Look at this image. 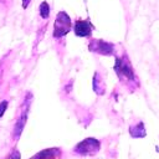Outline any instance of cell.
I'll return each mask as SVG.
<instances>
[{
  "mask_svg": "<svg viewBox=\"0 0 159 159\" xmlns=\"http://www.w3.org/2000/svg\"><path fill=\"white\" fill-rule=\"evenodd\" d=\"M114 71L118 76L119 80L127 81V82H135V75L132 68L129 58L123 55V56H116L114 61Z\"/></svg>",
  "mask_w": 159,
  "mask_h": 159,
  "instance_id": "1",
  "label": "cell"
},
{
  "mask_svg": "<svg viewBox=\"0 0 159 159\" xmlns=\"http://www.w3.org/2000/svg\"><path fill=\"white\" fill-rule=\"evenodd\" d=\"M71 30H72V20H71L70 15L63 10L58 11L56 15L55 22H53V37L62 39Z\"/></svg>",
  "mask_w": 159,
  "mask_h": 159,
  "instance_id": "2",
  "label": "cell"
},
{
  "mask_svg": "<svg viewBox=\"0 0 159 159\" xmlns=\"http://www.w3.org/2000/svg\"><path fill=\"white\" fill-rule=\"evenodd\" d=\"M88 50L103 56H112L116 52L114 43L104 41L102 39H91L88 43Z\"/></svg>",
  "mask_w": 159,
  "mask_h": 159,
  "instance_id": "3",
  "label": "cell"
},
{
  "mask_svg": "<svg viewBox=\"0 0 159 159\" xmlns=\"http://www.w3.org/2000/svg\"><path fill=\"white\" fill-rule=\"evenodd\" d=\"M93 30H94V26L89 19H86V20L77 19L72 25V31L77 37H91Z\"/></svg>",
  "mask_w": 159,
  "mask_h": 159,
  "instance_id": "4",
  "label": "cell"
},
{
  "mask_svg": "<svg viewBox=\"0 0 159 159\" xmlns=\"http://www.w3.org/2000/svg\"><path fill=\"white\" fill-rule=\"evenodd\" d=\"M99 148L101 144L98 140H96L94 138H87L75 147V153H78L81 155H92L97 153Z\"/></svg>",
  "mask_w": 159,
  "mask_h": 159,
  "instance_id": "5",
  "label": "cell"
},
{
  "mask_svg": "<svg viewBox=\"0 0 159 159\" xmlns=\"http://www.w3.org/2000/svg\"><path fill=\"white\" fill-rule=\"evenodd\" d=\"M31 98H32V94L31 93H27L26 98H25V102H24V108L21 111V114L17 119V122L15 123V127H14V137L15 138H19L25 124H26V119H27V112H29V107H30V103H31Z\"/></svg>",
  "mask_w": 159,
  "mask_h": 159,
  "instance_id": "6",
  "label": "cell"
},
{
  "mask_svg": "<svg viewBox=\"0 0 159 159\" xmlns=\"http://www.w3.org/2000/svg\"><path fill=\"white\" fill-rule=\"evenodd\" d=\"M60 157H61V150L58 148H48L41 150L30 159H60Z\"/></svg>",
  "mask_w": 159,
  "mask_h": 159,
  "instance_id": "7",
  "label": "cell"
},
{
  "mask_svg": "<svg viewBox=\"0 0 159 159\" xmlns=\"http://www.w3.org/2000/svg\"><path fill=\"white\" fill-rule=\"evenodd\" d=\"M39 14L40 16L43 19V20H47L50 17V14H51V7H50V4L47 1H42L39 6Z\"/></svg>",
  "mask_w": 159,
  "mask_h": 159,
  "instance_id": "8",
  "label": "cell"
},
{
  "mask_svg": "<svg viewBox=\"0 0 159 159\" xmlns=\"http://www.w3.org/2000/svg\"><path fill=\"white\" fill-rule=\"evenodd\" d=\"M5 159H21V155H20V152L19 150H16V149H14Z\"/></svg>",
  "mask_w": 159,
  "mask_h": 159,
  "instance_id": "9",
  "label": "cell"
},
{
  "mask_svg": "<svg viewBox=\"0 0 159 159\" xmlns=\"http://www.w3.org/2000/svg\"><path fill=\"white\" fill-rule=\"evenodd\" d=\"M7 101H1L0 102V118L4 116V113L6 112V109H7Z\"/></svg>",
  "mask_w": 159,
  "mask_h": 159,
  "instance_id": "10",
  "label": "cell"
},
{
  "mask_svg": "<svg viewBox=\"0 0 159 159\" xmlns=\"http://www.w3.org/2000/svg\"><path fill=\"white\" fill-rule=\"evenodd\" d=\"M30 2H31V0H22V7L24 9H27V6L30 5Z\"/></svg>",
  "mask_w": 159,
  "mask_h": 159,
  "instance_id": "11",
  "label": "cell"
}]
</instances>
